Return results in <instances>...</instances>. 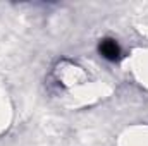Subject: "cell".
<instances>
[{
  "mask_svg": "<svg viewBox=\"0 0 148 146\" xmlns=\"http://www.w3.org/2000/svg\"><path fill=\"white\" fill-rule=\"evenodd\" d=\"M100 53H102L105 59H109V60H117L119 55H121V48H119V45H117L115 41H112V40H103V41L100 43Z\"/></svg>",
  "mask_w": 148,
  "mask_h": 146,
  "instance_id": "1",
  "label": "cell"
}]
</instances>
